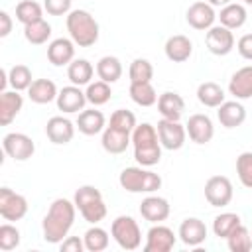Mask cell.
I'll return each mask as SVG.
<instances>
[{
  "mask_svg": "<svg viewBox=\"0 0 252 252\" xmlns=\"http://www.w3.org/2000/svg\"><path fill=\"white\" fill-rule=\"evenodd\" d=\"M232 183L224 175H213L205 183V199L211 207H226L232 201Z\"/></svg>",
  "mask_w": 252,
  "mask_h": 252,
  "instance_id": "9",
  "label": "cell"
},
{
  "mask_svg": "<svg viewBox=\"0 0 252 252\" xmlns=\"http://www.w3.org/2000/svg\"><path fill=\"white\" fill-rule=\"evenodd\" d=\"M128 75H130V83H152L154 67H152V63L148 59L138 57V59H134L130 63Z\"/></svg>",
  "mask_w": 252,
  "mask_h": 252,
  "instance_id": "39",
  "label": "cell"
},
{
  "mask_svg": "<svg viewBox=\"0 0 252 252\" xmlns=\"http://www.w3.org/2000/svg\"><path fill=\"white\" fill-rule=\"evenodd\" d=\"M18 246H20V230L14 224L4 222L0 226V250L10 252V250H14Z\"/></svg>",
  "mask_w": 252,
  "mask_h": 252,
  "instance_id": "43",
  "label": "cell"
},
{
  "mask_svg": "<svg viewBox=\"0 0 252 252\" xmlns=\"http://www.w3.org/2000/svg\"><path fill=\"white\" fill-rule=\"evenodd\" d=\"M132 146H134V159L142 167L158 165L161 159V142L158 136L156 126L150 122H142L132 132Z\"/></svg>",
  "mask_w": 252,
  "mask_h": 252,
  "instance_id": "2",
  "label": "cell"
},
{
  "mask_svg": "<svg viewBox=\"0 0 252 252\" xmlns=\"http://www.w3.org/2000/svg\"><path fill=\"white\" fill-rule=\"evenodd\" d=\"M236 49H238V53H240L244 59L252 61V33H244V35L238 39Z\"/></svg>",
  "mask_w": 252,
  "mask_h": 252,
  "instance_id": "46",
  "label": "cell"
},
{
  "mask_svg": "<svg viewBox=\"0 0 252 252\" xmlns=\"http://www.w3.org/2000/svg\"><path fill=\"white\" fill-rule=\"evenodd\" d=\"M22 106H24V98L20 91H4L0 96V124L8 126L20 114Z\"/></svg>",
  "mask_w": 252,
  "mask_h": 252,
  "instance_id": "25",
  "label": "cell"
},
{
  "mask_svg": "<svg viewBox=\"0 0 252 252\" xmlns=\"http://www.w3.org/2000/svg\"><path fill=\"white\" fill-rule=\"evenodd\" d=\"M207 2H209L211 6H220V8L226 6V4H230V0H207Z\"/></svg>",
  "mask_w": 252,
  "mask_h": 252,
  "instance_id": "49",
  "label": "cell"
},
{
  "mask_svg": "<svg viewBox=\"0 0 252 252\" xmlns=\"http://www.w3.org/2000/svg\"><path fill=\"white\" fill-rule=\"evenodd\" d=\"M47 59L55 67L69 65L75 59V41L67 37H57L47 45Z\"/></svg>",
  "mask_w": 252,
  "mask_h": 252,
  "instance_id": "19",
  "label": "cell"
},
{
  "mask_svg": "<svg viewBox=\"0 0 252 252\" xmlns=\"http://www.w3.org/2000/svg\"><path fill=\"white\" fill-rule=\"evenodd\" d=\"M45 136L53 144H69L75 136V124L63 116H51L45 124Z\"/></svg>",
  "mask_w": 252,
  "mask_h": 252,
  "instance_id": "17",
  "label": "cell"
},
{
  "mask_svg": "<svg viewBox=\"0 0 252 252\" xmlns=\"http://www.w3.org/2000/svg\"><path fill=\"white\" fill-rule=\"evenodd\" d=\"M57 94H59V91L51 79H35L28 89L30 100L35 104H47V102L55 100Z\"/></svg>",
  "mask_w": 252,
  "mask_h": 252,
  "instance_id": "27",
  "label": "cell"
},
{
  "mask_svg": "<svg viewBox=\"0 0 252 252\" xmlns=\"http://www.w3.org/2000/svg\"><path fill=\"white\" fill-rule=\"evenodd\" d=\"M77 128L85 136H94V134H100L106 128V118H104V114L100 110L87 108V110H81L79 112Z\"/></svg>",
  "mask_w": 252,
  "mask_h": 252,
  "instance_id": "23",
  "label": "cell"
},
{
  "mask_svg": "<svg viewBox=\"0 0 252 252\" xmlns=\"http://www.w3.org/2000/svg\"><path fill=\"white\" fill-rule=\"evenodd\" d=\"M228 93L236 98V100H244L252 96V65L240 67L228 83Z\"/></svg>",
  "mask_w": 252,
  "mask_h": 252,
  "instance_id": "21",
  "label": "cell"
},
{
  "mask_svg": "<svg viewBox=\"0 0 252 252\" xmlns=\"http://www.w3.org/2000/svg\"><path fill=\"white\" fill-rule=\"evenodd\" d=\"M226 244H228V250L232 252H248L252 250V236H250V230L242 224H238L228 236H226Z\"/></svg>",
  "mask_w": 252,
  "mask_h": 252,
  "instance_id": "37",
  "label": "cell"
},
{
  "mask_svg": "<svg viewBox=\"0 0 252 252\" xmlns=\"http://www.w3.org/2000/svg\"><path fill=\"white\" fill-rule=\"evenodd\" d=\"M163 51H165V57H167L169 61H173V63H183V61H187V59L191 57V53H193V43H191V39H189L187 35L177 33V35L167 37V41H165V45H163Z\"/></svg>",
  "mask_w": 252,
  "mask_h": 252,
  "instance_id": "20",
  "label": "cell"
},
{
  "mask_svg": "<svg viewBox=\"0 0 252 252\" xmlns=\"http://www.w3.org/2000/svg\"><path fill=\"white\" fill-rule=\"evenodd\" d=\"M236 173L240 183L252 189V152H242L236 158Z\"/></svg>",
  "mask_w": 252,
  "mask_h": 252,
  "instance_id": "42",
  "label": "cell"
},
{
  "mask_svg": "<svg viewBox=\"0 0 252 252\" xmlns=\"http://www.w3.org/2000/svg\"><path fill=\"white\" fill-rule=\"evenodd\" d=\"M43 10L45 8H41L33 0H22L16 6V20L20 24H24V26L33 24V22H39V20H43Z\"/></svg>",
  "mask_w": 252,
  "mask_h": 252,
  "instance_id": "33",
  "label": "cell"
},
{
  "mask_svg": "<svg viewBox=\"0 0 252 252\" xmlns=\"http://www.w3.org/2000/svg\"><path fill=\"white\" fill-rule=\"evenodd\" d=\"M238 224H242V222H240V217L236 213H220L213 220V232L219 238H226Z\"/></svg>",
  "mask_w": 252,
  "mask_h": 252,
  "instance_id": "38",
  "label": "cell"
},
{
  "mask_svg": "<svg viewBox=\"0 0 252 252\" xmlns=\"http://www.w3.org/2000/svg\"><path fill=\"white\" fill-rule=\"evenodd\" d=\"M205 43H207V49L213 55H228L234 47L232 30H228L224 26H213V28L207 30Z\"/></svg>",
  "mask_w": 252,
  "mask_h": 252,
  "instance_id": "12",
  "label": "cell"
},
{
  "mask_svg": "<svg viewBox=\"0 0 252 252\" xmlns=\"http://www.w3.org/2000/svg\"><path fill=\"white\" fill-rule=\"evenodd\" d=\"M87 102H91L93 106H102L110 100L112 96V91H110V85L104 83V81H94V83H89L87 85Z\"/></svg>",
  "mask_w": 252,
  "mask_h": 252,
  "instance_id": "36",
  "label": "cell"
},
{
  "mask_svg": "<svg viewBox=\"0 0 252 252\" xmlns=\"http://www.w3.org/2000/svg\"><path fill=\"white\" fill-rule=\"evenodd\" d=\"M73 0H43V8L49 16H65L71 12Z\"/></svg>",
  "mask_w": 252,
  "mask_h": 252,
  "instance_id": "44",
  "label": "cell"
},
{
  "mask_svg": "<svg viewBox=\"0 0 252 252\" xmlns=\"http://www.w3.org/2000/svg\"><path fill=\"white\" fill-rule=\"evenodd\" d=\"M179 240L185 246H201L207 240V226L201 219L189 217L179 224Z\"/></svg>",
  "mask_w": 252,
  "mask_h": 252,
  "instance_id": "18",
  "label": "cell"
},
{
  "mask_svg": "<svg viewBox=\"0 0 252 252\" xmlns=\"http://www.w3.org/2000/svg\"><path fill=\"white\" fill-rule=\"evenodd\" d=\"M158 136H159V142H161V148L165 150H179L183 148L185 144V138H187V130L185 126L179 122V120H167V118H161L158 122Z\"/></svg>",
  "mask_w": 252,
  "mask_h": 252,
  "instance_id": "10",
  "label": "cell"
},
{
  "mask_svg": "<svg viewBox=\"0 0 252 252\" xmlns=\"http://www.w3.org/2000/svg\"><path fill=\"white\" fill-rule=\"evenodd\" d=\"M175 234L169 226L161 224V222H156L148 234H146V246L144 250L146 252H169L173 246H175Z\"/></svg>",
  "mask_w": 252,
  "mask_h": 252,
  "instance_id": "11",
  "label": "cell"
},
{
  "mask_svg": "<svg viewBox=\"0 0 252 252\" xmlns=\"http://www.w3.org/2000/svg\"><path fill=\"white\" fill-rule=\"evenodd\" d=\"M83 240H85V250H89V252H102V250L108 248L110 236H108V232L104 228H100V226L94 224V226H91L85 232Z\"/></svg>",
  "mask_w": 252,
  "mask_h": 252,
  "instance_id": "34",
  "label": "cell"
},
{
  "mask_svg": "<svg viewBox=\"0 0 252 252\" xmlns=\"http://www.w3.org/2000/svg\"><path fill=\"white\" fill-rule=\"evenodd\" d=\"M244 4H248V6H252V0H244Z\"/></svg>",
  "mask_w": 252,
  "mask_h": 252,
  "instance_id": "50",
  "label": "cell"
},
{
  "mask_svg": "<svg viewBox=\"0 0 252 252\" xmlns=\"http://www.w3.org/2000/svg\"><path fill=\"white\" fill-rule=\"evenodd\" d=\"M130 142H132V134H128V132H122V130L112 128V126H106L102 130L100 144H102L104 152H108V154H114V156L124 154L126 148L130 146Z\"/></svg>",
  "mask_w": 252,
  "mask_h": 252,
  "instance_id": "24",
  "label": "cell"
},
{
  "mask_svg": "<svg viewBox=\"0 0 252 252\" xmlns=\"http://www.w3.org/2000/svg\"><path fill=\"white\" fill-rule=\"evenodd\" d=\"M118 183L128 193H154L161 187V177L142 165H134L120 171Z\"/></svg>",
  "mask_w": 252,
  "mask_h": 252,
  "instance_id": "5",
  "label": "cell"
},
{
  "mask_svg": "<svg viewBox=\"0 0 252 252\" xmlns=\"http://www.w3.org/2000/svg\"><path fill=\"white\" fill-rule=\"evenodd\" d=\"M10 32H12V18L6 10H2L0 12V37L10 35Z\"/></svg>",
  "mask_w": 252,
  "mask_h": 252,
  "instance_id": "47",
  "label": "cell"
},
{
  "mask_svg": "<svg viewBox=\"0 0 252 252\" xmlns=\"http://www.w3.org/2000/svg\"><path fill=\"white\" fill-rule=\"evenodd\" d=\"M2 148H4L6 156H10L16 161H26L35 152L33 140L28 134H22V132H10V134H6L4 140H2Z\"/></svg>",
  "mask_w": 252,
  "mask_h": 252,
  "instance_id": "8",
  "label": "cell"
},
{
  "mask_svg": "<svg viewBox=\"0 0 252 252\" xmlns=\"http://www.w3.org/2000/svg\"><path fill=\"white\" fill-rule=\"evenodd\" d=\"M75 215H77V207L73 201L69 199H55L51 205H49V211L47 215L43 217V222H41V230H43V238L45 242L49 244H61L73 222H75Z\"/></svg>",
  "mask_w": 252,
  "mask_h": 252,
  "instance_id": "1",
  "label": "cell"
},
{
  "mask_svg": "<svg viewBox=\"0 0 252 252\" xmlns=\"http://www.w3.org/2000/svg\"><path fill=\"white\" fill-rule=\"evenodd\" d=\"M73 203H75L77 211L81 213V217L91 224H98L100 220H104V217L108 213L106 205H104V199H102V193L93 185L79 187L75 191Z\"/></svg>",
  "mask_w": 252,
  "mask_h": 252,
  "instance_id": "4",
  "label": "cell"
},
{
  "mask_svg": "<svg viewBox=\"0 0 252 252\" xmlns=\"http://www.w3.org/2000/svg\"><path fill=\"white\" fill-rule=\"evenodd\" d=\"M187 24L193 28V30H209L215 26V20H217V14H215V6H211L209 2H193L189 8H187Z\"/></svg>",
  "mask_w": 252,
  "mask_h": 252,
  "instance_id": "13",
  "label": "cell"
},
{
  "mask_svg": "<svg viewBox=\"0 0 252 252\" xmlns=\"http://www.w3.org/2000/svg\"><path fill=\"white\" fill-rule=\"evenodd\" d=\"M28 213V199L10 187L0 189V217L8 222L22 220Z\"/></svg>",
  "mask_w": 252,
  "mask_h": 252,
  "instance_id": "7",
  "label": "cell"
},
{
  "mask_svg": "<svg viewBox=\"0 0 252 252\" xmlns=\"http://www.w3.org/2000/svg\"><path fill=\"white\" fill-rule=\"evenodd\" d=\"M108 126L132 134L134 128H136L138 124H136V116H134V112H130V110H126V108H118V110H114V112L110 114V122H108Z\"/></svg>",
  "mask_w": 252,
  "mask_h": 252,
  "instance_id": "41",
  "label": "cell"
},
{
  "mask_svg": "<svg viewBox=\"0 0 252 252\" xmlns=\"http://www.w3.org/2000/svg\"><path fill=\"white\" fill-rule=\"evenodd\" d=\"M8 83L14 91H28L32 81V71L28 65H14L8 71Z\"/></svg>",
  "mask_w": 252,
  "mask_h": 252,
  "instance_id": "40",
  "label": "cell"
},
{
  "mask_svg": "<svg viewBox=\"0 0 252 252\" xmlns=\"http://www.w3.org/2000/svg\"><path fill=\"white\" fill-rule=\"evenodd\" d=\"M6 85H10V83H8V71L2 69V71H0V91H2V93H4Z\"/></svg>",
  "mask_w": 252,
  "mask_h": 252,
  "instance_id": "48",
  "label": "cell"
},
{
  "mask_svg": "<svg viewBox=\"0 0 252 252\" xmlns=\"http://www.w3.org/2000/svg\"><path fill=\"white\" fill-rule=\"evenodd\" d=\"M110 234L122 250H136L142 244V230L138 222L128 215H120L112 220Z\"/></svg>",
  "mask_w": 252,
  "mask_h": 252,
  "instance_id": "6",
  "label": "cell"
},
{
  "mask_svg": "<svg viewBox=\"0 0 252 252\" xmlns=\"http://www.w3.org/2000/svg\"><path fill=\"white\" fill-rule=\"evenodd\" d=\"M57 102V108L65 114H73V112H79V110H85V104H87V94L81 91V87L77 85H69V87H63L55 98Z\"/></svg>",
  "mask_w": 252,
  "mask_h": 252,
  "instance_id": "15",
  "label": "cell"
},
{
  "mask_svg": "<svg viewBox=\"0 0 252 252\" xmlns=\"http://www.w3.org/2000/svg\"><path fill=\"white\" fill-rule=\"evenodd\" d=\"M24 37L32 45H41V43H45L51 37V26L45 20L28 24V26H24Z\"/></svg>",
  "mask_w": 252,
  "mask_h": 252,
  "instance_id": "35",
  "label": "cell"
},
{
  "mask_svg": "<svg viewBox=\"0 0 252 252\" xmlns=\"http://www.w3.org/2000/svg\"><path fill=\"white\" fill-rule=\"evenodd\" d=\"M197 98L207 108H219L224 102V91L220 85L207 81V83H201L197 87Z\"/></svg>",
  "mask_w": 252,
  "mask_h": 252,
  "instance_id": "29",
  "label": "cell"
},
{
  "mask_svg": "<svg viewBox=\"0 0 252 252\" xmlns=\"http://www.w3.org/2000/svg\"><path fill=\"white\" fill-rule=\"evenodd\" d=\"M158 110H159L161 118L179 120L183 116V110H185V100L177 93H171V91L161 93L158 96Z\"/></svg>",
  "mask_w": 252,
  "mask_h": 252,
  "instance_id": "22",
  "label": "cell"
},
{
  "mask_svg": "<svg viewBox=\"0 0 252 252\" xmlns=\"http://www.w3.org/2000/svg\"><path fill=\"white\" fill-rule=\"evenodd\" d=\"M130 98L138 106H154L158 102V93L152 83H130Z\"/></svg>",
  "mask_w": 252,
  "mask_h": 252,
  "instance_id": "32",
  "label": "cell"
},
{
  "mask_svg": "<svg viewBox=\"0 0 252 252\" xmlns=\"http://www.w3.org/2000/svg\"><path fill=\"white\" fill-rule=\"evenodd\" d=\"M67 32L69 37L79 47H91L98 39V22L87 10H71L67 14Z\"/></svg>",
  "mask_w": 252,
  "mask_h": 252,
  "instance_id": "3",
  "label": "cell"
},
{
  "mask_svg": "<svg viewBox=\"0 0 252 252\" xmlns=\"http://www.w3.org/2000/svg\"><path fill=\"white\" fill-rule=\"evenodd\" d=\"M93 75H94V67L87 59H73L67 65V79L71 81V85H77V87L89 85Z\"/></svg>",
  "mask_w": 252,
  "mask_h": 252,
  "instance_id": "30",
  "label": "cell"
},
{
  "mask_svg": "<svg viewBox=\"0 0 252 252\" xmlns=\"http://www.w3.org/2000/svg\"><path fill=\"white\" fill-rule=\"evenodd\" d=\"M61 252H83L85 250V240L79 236H67L61 244Z\"/></svg>",
  "mask_w": 252,
  "mask_h": 252,
  "instance_id": "45",
  "label": "cell"
},
{
  "mask_svg": "<svg viewBox=\"0 0 252 252\" xmlns=\"http://www.w3.org/2000/svg\"><path fill=\"white\" fill-rule=\"evenodd\" d=\"M185 130H187L191 142H195V144H209L215 136L213 120L207 114H191L185 124Z\"/></svg>",
  "mask_w": 252,
  "mask_h": 252,
  "instance_id": "14",
  "label": "cell"
},
{
  "mask_svg": "<svg viewBox=\"0 0 252 252\" xmlns=\"http://www.w3.org/2000/svg\"><path fill=\"white\" fill-rule=\"evenodd\" d=\"M171 213V207L167 203V199L158 197V195H148L146 199H142L140 203V215L148 220V222H163Z\"/></svg>",
  "mask_w": 252,
  "mask_h": 252,
  "instance_id": "16",
  "label": "cell"
},
{
  "mask_svg": "<svg viewBox=\"0 0 252 252\" xmlns=\"http://www.w3.org/2000/svg\"><path fill=\"white\" fill-rule=\"evenodd\" d=\"M217 116L224 128H236L246 120V108L238 100H224L219 106Z\"/></svg>",
  "mask_w": 252,
  "mask_h": 252,
  "instance_id": "26",
  "label": "cell"
},
{
  "mask_svg": "<svg viewBox=\"0 0 252 252\" xmlns=\"http://www.w3.org/2000/svg\"><path fill=\"white\" fill-rule=\"evenodd\" d=\"M220 26L228 28V30H238L246 24V18H248V12L242 4H236V2H230L226 6L220 8V14L217 16Z\"/></svg>",
  "mask_w": 252,
  "mask_h": 252,
  "instance_id": "28",
  "label": "cell"
},
{
  "mask_svg": "<svg viewBox=\"0 0 252 252\" xmlns=\"http://www.w3.org/2000/svg\"><path fill=\"white\" fill-rule=\"evenodd\" d=\"M96 75H98L100 81H104L108 85L116 83L122 77V63H120V59L114 57V55L100 57L98 63H96Z\"/></svg>",
  "mask_w": 252,
  "mask_h": 252,
  "instance_id": "31",
  "label": "cell"
},
{
  "mask_svg": "<svg viewBox=\"0 0 252 252\" xmlns=\"http://www.w3.org/2000/svg\"><path fill=\"white\" fill-rule=\"evenodd\" d=\"M250 236H252V232H250Z\"/></svg>",
  "mask_w": 252,
  "mask_h": 252,
  "instance_id": "51",
  "label": "cell"
}]
</instances>
